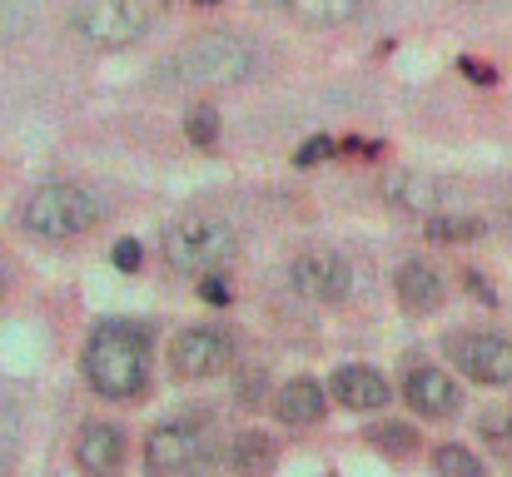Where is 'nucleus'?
Here are the masks:
<instances>
[{
    "label": "nucleus",
    "mask_w": 512,
    "mask_h": 477,
    "mask_svg": "<svg viewBox=\"0 0 512 477\" xmlns=\"http://www.w3.org/2000/svg\"><path fill=\"white\" fill-rule=\"evenodd\" d=\"M239 254H244L239 224L219 209H204V204L174 214L160 229V259L179 279H219L239 264Z\"/></svg>",
    "instance_id": "20e7f679"
},
{
    "label": "nucleus",
    "mask_w": 512,
    "mask_h": 477,
    "mask_svg": "<svg viewBox=\"0 0 512 477\" xmlns=\"http://www.w3.org/2000/svg\"><path fill=\"white\" fill-rule=\"evenodd\" d=\"M70 463L80 477H120L130 463V433L110 418H85L70 438Z\"/></svg>",
    "instance_id": "f8f14e48"
},
{
    "label": "nucleus",
    "mask_w": 512,
    "mask_h": 477,
    "mask_svg": "<svg viewBox=\"0 0 512 477\" xmlns=\"http://www.w3.org/2000/svg\"><path fill=\"white\" fill-rule=\"evenodd\" d=\"M448 294H453V284H448V274L428 254H408V259L393 264V299H398L403 314L413 318L438 314L448 304Z\"/></svg>",
    "instance_id": "2eb2a0df"
},
{
    "label": "nucleus",
    "mask_w": 512,
    "mask_h": 477,
    "mask_svg": "<svg viewBox=\"0 0 512 477\" xmlns=\"http://www.w3.org/2000/svg\"><path fill=\"white\" fill-rule=\"evenodd\" d=\"M284 279H289V289H294L299 299H309V304H319V309H339L343 299L353 294V259L343 254L339 244L314 239V244H299V249L289 254Z\"/></svg>",
    "instance_id": "1a4fd4ad"
},
{
    "label": "nucleus",
    "mask_w": 512,
    "mask_h": 477,
    "mask_svg": "<svg viewBox=\"0 0 512 477\" xmlns=\"http://www.w3.org/2000/svg\"><path fill=\"white\" fill-rule=\"evenodd\" d=\"M398 398L423 423H458L468 408V388L448 363H408L398 378Z\"/></svg>",
    "instance_id": "9b49d317"
},
{
    "label": "nucleus",
    "mask_w": 512,
    "mask_h": 477,
    "mask_svg": "<svg viewBox=\"0 0 512 477\" xmlns=\"http://www.w3.org/2000/svg\"><path fill=\"white\" fill-rule=\"evenodd\" d=\"M60 30L85 55H130L155 40L160 0H60Z\"/></svg>",
    "instance_id": "39448f33"
},
{
    "label": "nucleus",
    "mask_w": 512,
    "mask_h": 477,
    "mask_svg": "<svg viewBox=\"0 0 512 477\" xmlns=\"http://www.w3.org/2000/svg\"><path fill=\"white\" fill-rule=\"evenodd\" d=\"M378 199H383V209L418 219V224H428L433 214H448V209H468L458 199V179L433 174V169H388L378 179Z\"/></svg>",
    "instance_id": "9d476101"
},
{
    "label": "nucleus",
    "mask_w": 512,
    "mask_h": 477,
    "mask_svg": "<svg viewBox=\"0 0 512 477\" xmlns=\"http://www.w3.org/2000/svg\"><path fill=\"white\" fill-rule=\"evenodd\" d=\"M219 279H224V274H219ZM219 279H199V299H209V304H229V289H224Z\"/></svg>",
    "instance_id": "393cba45"
},
{
    "label": "nucleus",
    "mask_w": 512,
    "mask_h": 477,
    "mask_svg": "<svg viewBox=\"0 0 512 477\" xmlns=\"http://www.w3.org/2000/svg\"><path fill=\"white\" fill-rule=\"evenodd\" d=\"M363 438H368V448L383 453L388 463H413V458L423 453V433H418V423H403V418H383V423H373Z\"/></svg>",
    "instance_id": "6ab92c4d"
},
{
    "label": "nucleus",
    "mask_w": 512,
    "mask_h": 477,
    "mask_svg": "<svg viewBox=\"0 0 512 477\" xmlns=\"http://www.w3.org/2000/svg\"><path fill=\"white\" fill-rule=\"evenodd\" d=\"M329 398H334V408L353 413V418H378V413L393 408L398 388H393L388 373L373 368V363H339V368L329 373Z\"/></svg>",
    "instance_id": "ddd939ff"
},
{
    "label": "nucleus",
    "mask_w": 512,
    "mask_h": 477,
    "mask_svg": "<svg viewBox=\"0 0 512 477\" xmlns=\"http://www.w3.org/2000/svg\"><path fill=\"white\" fill-rule=\"evenodd\" d=\"M438 5H453V10H498V5H512V0H438Z\"/></svg>",
    "instance_id": "a878e982"
},
{
    "label": "nucleus",
    "mask_w": 512,
    "mask_h": 477,
    "mask_svg": "<svg viewBox=\"0 0 512 477\" xmlns=\"http://www.w3.org/2000/svg\"><path fill=\"white\" fill-rule=\"evenodd\" d=\"M80 378L100 403L135 408L155 383V333L140 318L105 314L90 323L80 343Z\"/></svg>",
    "instance_id": "f03ea898"
},
{
    "label": "nucleus",
    "mask_w": 512,
    "mask_h": 477,
    "mask_svg": "<svg viewBox=\"0 0 512 477\" xmlns=\"http://www.w3.org/2000/svg\"><path fill=\"white\" fill-rule=\"evenodd\" d=\"M488 229H493V224H488L478 209H448V214H433V219L423 224V239L438 244V249H463V244L488 239Z\"/></svg>",
    "instance_id": "a211bd4d"
},
{
    "label": "nucleus",
    "mask_w": 512,
    "mask_h": 477,
    "mask_svg": "<svg viewBox=\"0 0 512 477\" xmlns=\"http://www.w3.org/2000/svg\"><path fill=\"white\" fill-rule=\"evenodd\" d=\"M110 259H115V269H125V274H135V269H140V244H135V239H120Z\"/></svg>",
    "instance_id": "5701e85b"
},
{
    "label": "nucleus",
    "mask_w": 512,
    "mask_h": 477,
    "mask_svg": "<svg viewBox=\"0 0 512 477\" xmlns=\"http://www.w3.org/2000/svg\"><path fill=\"white\" fill-rule=\"evenodd\" d=\"M329 408H334L329 388L319 378H309V373H294V378H284L269 393V413H274L279 428H314V423L329 418Z\"/></svg>",
    "instance_id": "dca6fc26"
},
{
    "label": "nucleus",
    "mask_w": 512,
    "mask_h": 477,
    "mask_svg": "<svg viewBox=\"0 0 512 477\" xmlns=\"http://www.w3.org/2000/svg\"><path fill=\"white\" fill-rule=\"evenodd\" d=\"M493 224H498V234L512 244V194H503V199L493 204Z\"/></svg>",
    "instance_id": "b1692460"
},
{
    "label": "nucleus",
    "mask_w": 512,
    "mask_h": 477,
    "mask_svg": "<svg viewBox=\"0 0 512 477\" xmlns=\"http://www.w3.org/2000/svg\"><path fill=\"white\" fill-rule=\"evenodd\" d=\"M269 15L299 25V30H319V35H334V30H353V25H368L378 15L383 0H259Z\"/></svg>",
    "instance_id": "4468645a"
},
{
    "label": "nucleus",
    "mask_w": 512,
    "mask_h": 477,
    "mask_svg": "<svg viewBox=\"0 0 512 477\" xmlns=\"http://www.w3.org/2000/svg\"><path fill=\"white\" fill-rule=\"evenodd\" d=\"M473 433L483 438V448H488V453L512 458V408H503V403L483 408V413L473 418Z\"/></svg>",
    "instance_id": "4be33fe9"
},
{
    "label": "nucleus",
    "mask_w": 512,
    "mask_h": 477,
    "mask_svg": "<svg viewBox=\"0 0 512 477\" xmlns=\"http://www.w3.org/2000/svg\"><path fill=\"white\" fill-rule=\"evenodd\" d=\"M279 65L284 45L274 35L239 20H209L184 30L140 70V90L184 105H214L219 95H244L254 85H269Z\"/></svg>",
    "instance_id": "f257e3e1"
},
{
    "label": "nucleus",
    "mask_w": 512,
    "mask_h": 477,
    "mask_svg": "<svg viewBox=\"0 0 512 477\" xmlns=\"http://www.w3.org/2000/svg\"><path fill=\"white\" fill-rule=\"evenodd\" d=\"M219 468L229 477H274L279 468V438L259 423L249 428H234L224 438V453H219Z\"/></svg>",
    "instance_id": "f3484780"
},
{
    "label": "nucleus",
    "mask_w": 512,
    "mask_h": 477,
    "mask_svg": "<svg viewBox=\"0 0 512 477\" xmlns=\"http://www.w3.org/2000/svg\"><path fill=\"white\" fill-rule=\"evenodd\" d=\"M239 358H244V338H239V328H229L219 318L174 328L170 348H165V368L174 383H214V378L234 373Z\"/></svg>",
    "instance_id": "0eeeda50"
},
{
    "label": "nucleus",
    "mask_w": 512,
    "mask_h": 477,
    "mask_svg": "<svg viewBox=\"0 0 512 477\" xmlns=\"http://www.w3.org/2000/svg\"><path fill=\"white\" fill-rule=\"evenodd\" d=\"M438 353L463 383L512 388V333H503V328H483V323L448 328L438 338Z\"/></svg>",
    "instance_id": "6e6552de"
},
{
    "label": "nucleus",
    "mask_w": 512,
    "mask_h": 477,
    "mask_svg": "<svg viewBox=\"0 0 512 477\" xmlns=\"http://www.w3.org/2000/svg\"><path fill=\"white\" fill-rule=\"evenodd\" d=\"M110 204L105 194L90 184V179H75V174H50V179H35L20 204H15V224L25 239L35 244H75V239H90L100 224H105Z\"/></svg>",
    "instance_id": "7ed1b4c3"
},
{
    "label": "nucleus",
    "mask_w": 512,
    "mask_h": 477,
    "mask_svg": "<svg viewBox=\"0 0 512 477\" xmlns=\"http://www.w3.org/2000/svg\"><path fill=\"white\" fill-rule=\"evenodd\" d=\"M319 159H329V140H314V145L299 155V164H319Z\"/></svg>",
    "instance_id": "bb28decb"
},
{
    "label": "nucleus",
    "mask_w": 512,
    "mask_h": 477,
    "mask_svg": "<svg viewBox=\"0 0 512 477\" xmlns=\"http://www.w3.org/2000/svg\"><path fill=\"white\" fill-rule=\"evenodd\" d=\"M45 5H50V0H0V55L15 50V45H25V40L40 30Z\"/></svg>",
    "instance_id": "aec40b11"
},
{
    "label": "nucleus",
    "mask_w": 512,
    "mask_h": 477,
    "mask_svg": "<svg viewBox=\"0 0 512 477\" xmlns=\"http://www.w3.org/2000/svg\"><path fill=\"white\" fill-rule=\"evenodd\" d=\"M219 438H214V418L209 413H170L160 423H150L145 448H140V468L145 477H204L219 463Z\"/></svg>",
    "instance_id": "423d86ee"
},
{
    "label": "nucleus",
    "mask_w": 512,
    "mask_h": 477,
    "mask_svg": "<svg viewBox=\"0 0 512 477\" xmlns=\"http://www.w3.org/2000/svg\"><path fill=\"white\" fill-rule=\"evenodd\" d=\"M428 468H433V477H493V468L483 463V453L468 448V443H438V448H428Z\"/></svg>",
    "instance_id": "412c9836"
}]
</instances>
